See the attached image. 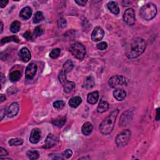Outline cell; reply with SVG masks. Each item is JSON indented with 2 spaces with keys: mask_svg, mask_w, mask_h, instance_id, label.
I'll list each match as a JSON object with an SVG mask.
<instances>
[{
  "mask_svg": "<svg viewBox=\"0 0 160 160\" xmlns=\"http://www.w3.org/2000/svg\"><path fill=\"white\" fill-rule=\"evenodd\" d=\"M132 116H133V113L129 110L124 112L121 116V118L120 120V125L122 126H126L129 122V121H131V120H132Z\"/></svg>",
  "mask_w": 160,
  "mask_h": 160,
  "instance_id": "obj_12",
  "label": "cell"
},
{
  "mask_svg": "<svg viewBox=\"0 0 160 160\" xmlns=\"http://www.w3.org/2000/svg\"><path fill=\"white\" fill-rule=\"evenodd\" d=\"M58 25L60 28H65L67 26V21L65 18H60L58 21Z\"/></svg>",
  "mask_w": 160,
  "mask_h": 160,
  "instance_id": "obj_35",
  "label": "cell"
},
{
  "mask_svg": "<svg viewBox=\"0 0 160 160\" xmlns=\"http://www.w3.org/2000/svg\"><path fill=\"white\" fill-rule=\"evenodd\" d=\"M95 85V81L94 78L92 76H90L87 77L83 82V88L86 90H90L93 88Z\"/></svg>",
  "mask_w": 160,
  "mask_h": 160,
  "instance_id": "obj_16",
  "label": "cell"
},
{
  "mask_svg": "<svg viewBox=\"0 0 160 160\" xmlns=\"http://www.w3.org/2000/svg\"><path fill=\"white\" fill-rule=\"evenodd\" d=\"M6 98L5 95H4L3 94L0 95V101H1V103H3V101H6Z\"/></svg>",
  "mask_w": 160,
  "mask_h": 160,
  "instance_id": "obj_43",
  "label": "cell"
},
{
  "mask_svg": "<svg viewBox=\"0 0 160 160\" xmlns=\"http://www.w3.org/2000/svg\"><path fill=\"white\" fill-rule=\"evenodd\" d=\"M108 47V44H107V43L106 42H101L99 43H98V44L97 45V48L99 50H101V51H103V50H105Z\"/></svg>",
  "mask_w": 160,
  "mask_h": 160,
  "instance_id": "obj_36",
  "label": "cell"
},
{
  "mask_svg": "<svg viewBox=\"0 0 160 160\" xmlns=\"http://www.w3.org/2000/svg\"><path fill=\"white\" fill-rule=\"evenodd\" d=\"M41 138V131L38 128L32 129L30 136V141L33 144L38 143Z\"/></svg>",
  "mask_w": 160,
  "mask_h": 160,
  "instance_id": "obj_15",
  "label": "cell"
},
{
  "mask_svg": "<svg viewBox=\"0 0 160 160\" xmlns=\"http://www.w3.org/2000/svg\"><path fill=\"white\" fill-rule=\"evenodd\" d=\"M61 156L63 158V159H69L71 158L73 155V151L71 150H66L65 151H63L62 153H61Z\"/></svg>",
  "mask_w": 160,
  "mask_h": 160,
  "instance_id": "obj_34",
  "label": "cell"
},
{
  "mask_svg": "<svg viewBox=\"0 0 160 160\" xmlns=\"http://www.w3.org/2000/svg\"><path fill=\"white\" fill-rule=\"evenodd\" d=\"M118 113L119 110L118 109L113 110L109 114L108 117L105 118L103 121L101 123L99 126V129L101 133L105 135H108L113 132L115 121L116 118H117Z\"/></svg>",
  "mask_w": 160,
  "mask_h": 160,
  "instance_id": "obj_2",
  "label": "cell"
},
{
  "mask_svg": "<svg viewBox=\"0 0 160 160\" xmlns=\"http://www.w3.org/2000/svg\"><path fill=\"white\" fill-rule=\"evenodd\" d=\"M0 26H1V33H2L3 31V24L2 21H1V23H0Z\"/></svg>",
  "mask_w": 160,
  "mask_h": 160,
  "instance_id": "obj_45",
  "label": "cell"
},
{
  "mask_svg": "<svg viewBox=\"0 0 160 160\" xmlns=\"http://www.w3.org/2000/svg\"><path fill=\"white\" fill-rule=\"evenodd\" d=\"M6 111H6L5 108H2L1 110V111H0V116H1V120H2L3 119V118L5 117Z\"/></svg>",
  "mask_w": 160,
  "mask_h": 160,
  "instance_id": "obj_40",
  "label": "cell"
},
{
  "mask_svg": "<svg viewBox=\"0 0 160 160\" xmlns=\"http://www.w3.org/2000/svg\"><path fill=\"white\" fill-rule=\"evenodd\" d=\"M60 53H61V50L60 48H54L50 53V56L52 58V59H56V58L59 57Z\"/></svg>",
  "mask_w": 160,
  "mask_h": 160,
  "instance_id": "obj_33",
  "label": "cell"
},
{
  "mask_svg": "<svg viewBox=\"0 0 160 160\" xmlns=\"http://www.w3.org/2000/svg\"><path fill=\"white\" fill-rule=\"evenodd\" d=\"M131 133L129 129L123 131L122 132L119 133L116 138V143L118 147H123L128 143L131 138Z\"/></svg>",
  "mask_w": 160,
  "mask_h": 160,
  "instance_id": "obj_6",
  "label": "cell"
},
{
  "mask_svg": "<svg viewBox=\"0 0 160 160\" xmlns=\"http://www.w3.org/2000/svg\"><path fill=\"white\" fill-rule=\"evenodd\" d=\"M82 103V99L80 96H75L70 99L69 101V105L73 108H77Z\"/></svg>",
  "mask_w": 160,
  "mask_h": 160,
  "instance_id": "obj_22",
  "label": "cell"
},
{
  "mask_svg": "<svg viewBox=\"0 0 160 160\" xmlns=\"http://www.w3.org/2000/svg\"><path fill=\"white\" fill-rule=\"evenodd\" d=\"M18 38L15 36H9V37H5L3 38V39H2L1 40V45H3L5 43L11 42V41H14V42H18Z\"/></svg>",
  "mask_w": 160,
  "mask_h": 160,
  "instance_id": "obj_29",
  "label": "cell"
},
{
  "mask_svg": "<svg viewBox=\"0 0 160 160\" xmlns=\"http://www.w3.org/2000/svg\"><path fill=\"white\" fill-rule=\"evenodd\" d=\"M107 7L108 9L114 14H118L120 13V8L118 5L115 2H110L107 5Z\"/></svg>",
  "mask_w": 160,
  "mask_h": 160,
  "instance_id": "obj_20",
  "label": "cell"
},
{
  "mask_svg": "<svg viewBox=\"0 0 160 160\" xmlns=\"http://www.w3.org/2000/svg\"><path fill=\"white\" fill-rule=\"evenodd\" d=\"M37 69H38L37 65L35 63L32 62L29 64L27 66L25 70V76L26 79L28 80L33 79L36 73Z\"/></svg>",
  "mask_w": 160,
  "mask_h": 160,
  "instance_id": "obj_9",
  "label": "cell"
},
{
  "mask_svg": "<svg viewBox=\"0 0 160 160\" xmlns=\"http://www.w3.org/2000/svg\"><path fill=\"white\" fill-rule=\"evenodd\" d=\"M44 19V17H43V13L41 11H38L35 14V16L33 17V23L37 24L42 21Z\"/></svg>",
  "mask_w": 160,
  "mask_h": 160,
  "instance_id": "obj_30",
  "label": "cell"
},
{
  "mask_svg": "<svg viewBox=\"0 0 160 160\" xmlns=\"http://www.w3.org/2000/svg\"><path fill=\"white\" fill-rule=\"evenodd\" d=\"M113 95L116 99L118 101H123L126 96V92L123 89L116 88L113 92Z\"/></svg>",
  "mask_w": 160,
  "mask_h": 160,
  "instance_id": "obj_18",
  "label": "cell"
},
{
  "mask_svg": "<svg viewBox=\"0 0 160 160\" xmlns=\"http://www.w3.org/2000/svg\"><path fill=\"white\" fill-rule=\"evenodd\" d=\"M19 56L20 58V60L24 63L28 62L30 60L32 57L30 51L26 48H23L21 49L19 52Z\"/></svg>",
  "mask_w": 160,
  "mask_h": 160,
  "instance_id": "obj_14",
  "label": "cell"
},
{
  "mask_svg": "<svg viewBox=\"0 0 160 160\" xmlns=\"http://www.w3.org/2000/svg\"><path fill=\"white\" fill-rule=\"evenodd\" d=\"M66 121V118L65 116H58L56 119L52 120L51 123L58 128L62 127Z\"/></svg>",
  "mask_w": 160,
  "mask_h": 160,
  "instance_id": "obj_21",
  "label": "cell"
},
{
  "mask_svg": "<svg viewBox=\"0 0 160 160\" xmlns=\"http://www.w3.org/2000/svg\"><path fill=\"white\" fill-rule=\"evenodd\" d=\"M58 78H59V80L60 83L62 84L64 88V91L66 93H69L71 92V91L75 88V83L73 81H69L67 80L66 78V73L61 70L59 76H58Z\"/></svg>",
  "mask_w": 160,
  "mask_h": 160,
  "instance_id": "obj_5",
  "label": "cell"
},
{
  "mask_svg": "<svg viewBox=\"0 0 160 160\" xmlns=\"http://www.w3.org/2000/svg\"><path fill=\"white\" fill-rule=\"evenodd\" d=\"M32 8L27 6V7L23 8L21 9V11L20 13V16L22 19H23L24 20H27L30 18V17H32Z\"/></svg>",
  "mask_w": 160,
  "mask_h": 160,
  "instance_id": "obj_17",
  "label": "cell"
},
{
  "mask_svg": "<svg viewBox=\"0 0 160 160\" xmlns=\"http://www.w3.org/2000/svg\"><path fill=\"white\" fill-rule=\"evenodd\" d=\"M123 20L129 26H133L136 22L135 13L133 9L128 8L124 12Z\"/></svg>",
  "mask_w": 160,
  "mask_h": 160,
  "instance_id": "obj_8",
  "label": "cell"
},
{
  "mask_svg": "<svg viewBox=\"0 0 160 160\" xmlns=\"http://www.w3.org/2000/svg\"><path fill=\"white\" fill-rule=\"evenodd\" d=\"M99 99V93L98 91H93L88 94L87 96V101L91 105H95L98 102Z\"/></svg>",
  "mask_w": 160,
  "mask_h": 160,
  "instance_id": "obj_19",
  "label": "cell"
},
{
  "mask_svg": "<svg viewBox=\"0 0 160 160\" xmlns=\"http://www.w3.org/2000/svg\"><path fill=\"white\" fill-rule=\"evenodd\" d=\"M27 156L30 159H36L39 158V154L37 151L35 150H29L26 153Z\"/></svg>",
  "mask_w": 160,
  "mask_h": 160,
  "instance_id": "obj_31",
  "label": "cell"
},
{
  "mask_svg": "<svg viewBox=\"0 0 160 160\" xmlns=\"http://www.w3.org/2000/svg\"><path fill=\"white\" fill-rule=\"evenodd\" d=\"M65 106V103L62 100H58L53 103V107L56 110H61Z\"/></svg>",
  "mask_w": 160,
  "mask_h": 160,
  "instance_id": "obj_32",
  "label": "cell"
},
{
  "mask_svg": "<svg viewBox=\"0 0 160 160\" xmlns=\"http://www.w3.org/2000/svg\"><path fill=\"white\" fill-rule=\"evenodd\" d=\"M23 36L24 38H26L28 41H30L33 39V35H32V33L30 32H26V33H24L23 35Z\"/></svg>",
  "mask_w": 160,
  "mask_h": 160,
  "instance_id": "obj_38",
  "label": "cell"
},
{
  "mask_svg": "<svg viewBox=\"0 0 160 160\" xmlns=\"http://www.w3.org/2000/svg\"><path fill=\"white\" fill-rule=\"evenodd\" d=\"M160 118V116H159V108H158L156 110V121H159Z\"/></svg>",
  "mask_w": 160,
  "mask_h": 160,
  "instance_id": "obj_44",
  "label": "cell"
},
{
  "mask_svg": "<svg viewBox=\"0 0 160 160\" xmlns=\"http://www.w3.org/2000/svg\"><path fill=\"white\" fill-rule=\"evenodd\" d=\"M93 131V125L91 123L87 122L82 126V133L85 136L90 135Z\"/></svg>",
  "mask_w": 160,
  "mask_h": 160,
  "instance_id": "obj_24",
  "label": "cell"
},
{
  "mask_svg": "<svg viewBox=\"0 0 160 160\" xmlns=\"http://www.w3.org/2000/svg\"><path fill=\"white\" fill-rule=\"evenodd\" d=\"M56 143L57 139L56 136L53 134H49L45 140V144L44 146L43 147V148L45 149L51 148L54 146Z\"/></svg>",
  "mask_w": 160,
  "mask_h": 160,
  "instance_id": "obj_11",
  "label": "cell"
},
{
  "mask_svg": "<svg viewBox=\"0 0 160 160\" xmlns=\"http://www.w3.org/2000/svg\"><path fill=\"white\" fill-rule=\"evenodd\" d=\"M24 143L23 139L21 138H13L9 140L8 143L9 146L14 147V146H21Z\"/></svg>",
  "mask_w": 160,
  "mask_h": 160,
  "instance_id": "obj_28",
  "label": "cell"
},
{
  "mask_svg": "<svg viewBox=\"0 0 160 160\" xmlns=\"http://www.w3.org/2000/svg\"><path fill=\"white\" fill-rule=\"evenodd\" d=\"M69 51L80 60L84 59L86 53L85 47L80 43H75L71 45L69 48Z\"/></svg>",
  "mask_w": 160,
  "mask_h": 160,
  "instance_id": "obj_4",
  "label": "cell"
},
{
  "mask_svg": "<svg viewBox=\"0 0 160 160\" xmlns=\"http://www.w3.org/2000/svg\"><path fill=\"white\" fill-rule=\"evenodd\" d=\"M21 74L20 71H14L9 75V80L11 82H17L21 78Z\"/></svg>",
  "mask_w": 160,
  "mask_h": 160,
  "instance_id": "obj_26",
  "label": "cell"
},
{
  "mask_svg": "<svg viewBox=\"0 0 160 160\" xmlns=\"http://www.w3.org/2000/svg\"><path fill=\"white\" fill-rule=\"evenodd\" d=\"M146 47L145 41L141 38H137L130 43L126 50V56L129 59L138 58L144 53Z\"/></svg>",
  "mask_w": 160,
  "mask_h": 160,
  "instance_id": "obj_1",
  "label": "cell"
},
{
  "mask_svg": "<svg viewBox=\"0 0 160 160\" xmlns=\"http://www.w3.org/2000/svg\"><path fill=\"white\" fill-rule=\"evenodd\" d=\"M109 85L113 88H118L120 86H126L128 83L125 77L121 75H116L112 76L108 81Z\"/></svg>",
  "mask_w": 160,
  "mask_h": 160,
  "instance_id": "obj_7",
  "label": "cell"
},
{
  "mask_svg": "<svg viewBox=\"0 0 160 160\" xmlns=\"http://www.w3.org/2000/svg\"><path fill=\"white\" fill-rule=\"evenodd\" d=\"M105 36V32L100 27H96L94 29L91 33V39L93 41H99L102 39Z\"/></svg>",
  "mask_w": 160,
  "mask_h": 160,
  "instance_id": "obj_10",
  "label": "cell"
},
{
  "mask_svg": "<svg viewBox=\"0 0 160 160\" xmlns=\"http://www.w3.org/2000/svg\"><path fill=\"white\" fill-rule=\"evenodd\" d=\"M21 28V23L20 21H14L10 26V30L13 33H18Z\"/></svg>",
  "mask_w": 160,
  "mask_h": 160,
  "instance_id": "obj_27",
  "label": "cell"
},
{
  "mask_svg": "<svg viewBox=\"0 0 160 160\" xmlns=\"http://www.w3.org/2000/svg\"><path fill=\"white\" fill-rule=\"evenodd\" d=\"M74 68V65L72 61H71L70 60H67L63 65V67L62 70L65 73H68L71 72L72 71V69H73Z\"/></svg>",
  "mask_w": 160,
  "mask_h": 160,
  "instance_id": "obj_25",
  "label": "cell"
},
{
  "mask_svg": "<svg viewBox=\"0 0 160 160\" xmlns=\"http://www.w3.org/2000/svg\"><path fill=\"white\" fill-rule=\"evenodd\" d=\"M8 153L6 151V150H5L3 147H2L1 150H0V156H1V157L6 156V155H8Z\"/></svg>",
  "mask_w": 160,
  "mask_h": 160,
  "instance_id": "obj_39",
  "label": "cell"
},
{
  "mask_svg": "<svg viewBox=\"0 0 160 160\" xmlns=\"http://www.w3.org/2000/svg\"><path fill=\"white\" fill-rule=\"evenodd\" d=\"M8 3V1H2L0 2V6H1L2 8H3L7 5Z\"/></svg>",
  "mask_w": 160,
  "mask_h": 160,
  "instance_id": "obj_42",
  "label": "cell"
},
{
  "mask_svg": "<svg viewBox=\"0 0 160 160\" xmlns=\"http://www.w3.org/2000/svg\"><path fill=\"white\" fill-rule=\"evenodd\" d=\"M20 107L17 103H13L6 110L7 115L9 118H13L19 112Z\"/></svg>",
  "mask_w": 160,
  "mask_h": 160,
  "instance_id": "obj_13",
  "label": "cell"
},
{
  "mask_svg": "<svg viewBox=\"0 0 160 160\" xmlns=\"http://www.w3.org/2000/svg\"><path fill=\"white\" fill-rule=\"evenodd\" d=\"M157 12L158 10L156 5L153 3H150L141 7L140 14L143 20L149 21L151 20L156 17Z\"/></svg>",
  "mask_w": 160,
  "mask_h": 160,
  "instance_id": "obj_3",
  "label": "cell"
},
{
  "mask_svg": "<svg viewBox=\"0 0 160 160\" xmlns=\"http://www.w3.org/2000/svg\"><path fill=\"white\" fill-rule=\"evenodd\" d=\"M43 30H42V29L39 27H36L35 29V31H34V37L36 38V37H38L41 35H42L43 34Z\"/></svg>",
  "mask_w": 160,
  "mask_h": 160,
  "instance_id": "obj_37",
  "label": "cell"
},
{
  "mask_svg": "<svg viewBox=\"0 0 160 160\" xmlns=\"http://www.w3.org/2000/svg\"><path fill=\"white\" fill-rule=\"evenodd\" d=\"M109 108V104L105 100H101L100 103L97 108V112L99 113H103L106 111Z\"/></svg>",
  "mask_w": 160,
  "mask_h": 160,
  "instance_id": "obj_23",
  "label": "cell"
},
{
  "mask_svg": "<svg viewBox=\"0 0 160 160\" xmlns=\"http://www.w3.org/2000/svg\"><path fill=\"white\" fill-rule=\"evenodd\" d=\"M75 2L80 6H84L87 3V1H82V0H76Z\"/></svg>",
  "mask_w": 160,
  "mask_h": 160,
  "instance_id": "obj_41",
  "label": "cell"
}]
</instances>
